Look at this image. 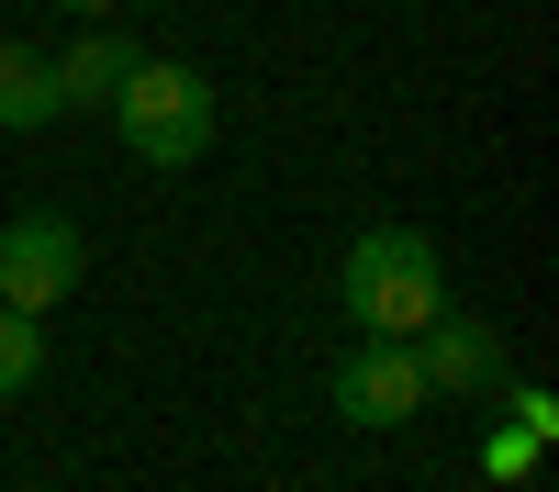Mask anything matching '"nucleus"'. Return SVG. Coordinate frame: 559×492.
Listing matches in <instances>:
<instances>
[{
	"label": "nucleus",
	"mask_w": 559,
	"mask_h": 492,
	"mask_svg": "<svg viewBox=\"0 0 559 492\" xmlns=\"http://www.w3.org/2000/svg\"><path fill=\"white\" fill-rule=\"evenodd\" d=\"M102 112L123 123L134 168H202L213 134H224V101H213V79H202L191 57H134Z\"/></svg>",
	"instance_id": "f257e3e1"
},
{
	"label": "nucleus",
	"mask_w": 559,
	"mask_h": 492,
	"mask_svg": "<svg viewBox=\"0 0 559 492\" xmlns=\"http://www.w3.org/2000/svg\"><path fill=\"white\" fill-rule=\"evenodd\" d=\"M336 302L358 313V336H426L448 313V268L414 224H369L347 247V268H336Z\"/></svg>",
	"instance_id": "f03ea898"
},
{
	"label": "nucleus",
	"mask_w": 559,
	"mask_h": 492,
	"mask_svg": "<svg viewBox=\"0 0 559 492\" xmlns=\"http://www.w3.org/2000/svg\"><path fill=\"white\" fill-rule=\"evenodd\" d=\"M324 403H336V425L381 436V425H414L437 392H426V370H414V336H358L336 358V381H324Z\"/></svg>",
	"instance_id": "7ed1b4c3"
},
{
	"label": "nucleus",
	"mask_w": 559,
	"mask_h": 492,
	"mask_svg": "<svg viewBox=\"0 0 559 492\" xmlns=\"http://www.w3.org/2000/svg\"><path fill=\"white\" fill-rule=\"evenodd\" d=\"M79 268H90V247H79L68 213H12L0 224V302L12 313H57L79 291Z\"/></svg>",
	"instance_id": "20e7f679"
},
{
	"label": "nucleus",
	"mask_w": 559,
	"mask_h": 492,
	"mask_svg": "<svg viewBox=\"0 0 559 492\" xmlns=\"http://www.w3.org/2000/svg\"><path fill=\"white\" fill-rule=\"evenodd\" d=\"M414 370H426V392H448V403H492L503 392V336L481 325V313H437L426 336H414Z\"/></svg>",
	"instance_id": "39448f33"
},
{
	"label": "nucleus",
	"mask_w": 559,
	"mask_h": 492,
	"mask_svg": "<svg viewBox=\"0 0 559 492\" xmlns=\"http://www.w3.org/2000/svg\"><path fill=\"white\" fill-rule=\"evenodd\" d=\"M57 68H45V45H12L0 34V134H34V123H57Z\"/></svg>",
	"instance_id": "423d86ee"
},
{
	"label": "nucleus",
	"mask_w": 559,
	"mask_h": 492,
	"mask_svg": "<svg viewBox=\"0 0 559 492\" xmlns=\"http://www.w3.org/2000/svg\"><path fill=\"white\" fill-rule=\"evenodd\" d=\"M123 68H134L123 34H79L68 57H57V101H68V112H102L112 89H123Z\"/></svg>",
	"instance_id": "0eeeda50"
},
{
	"label": "nucleus",
	"mask_w": 559,
	"mask_h": 492,
	"mask_svg": "<svg viewBox=\"0 0 559 492\" xmlns=\"http://www.w3.org/2000/svg\"><path fill=\"white\" fill-rule=\"evenodd\" d=\"M34 381H45V313L0 302V392H34Z\"/></svg>",
	"instance_id": "6e6552de"
},
{
	"label": "nucleus",
	"mask_w": 559,
	"mask_h": 492,
	"mask_svg": "<svg viewBox=\"0 0 559 492\" xmlns=\"http://www.w3.org/2000/svg\"><path fill=\"white\" fill-rule=\"evenodd\" d=\"M481 470H492V492L526 481V470H537V436H526V425H492V436H481Z\"/></svg>",
	"instance_id": "1a4fd4ad"
},
{
	"label": "nucleus",
	"mask_w": 559,
	"mask_h": 492,
	"mask_svg": "<svg viewBox=\"0 0 559 492\" xmlns=\"http://www.w3.org/2000/svg\"><path fill=\"white\" fill-rule=\"evenodd\" d=\"M492 403H503V425H526V436H537V447H548V436H559V403H548V392H526V381H503V392H492Z\"/></svg>",
	"instance_id": "9d476101"
},
{
	"label": "nucleus",
	"mask_w": 559,
	"mask_h": 492,
	"mask_svg": "<svg viewBox=\"0 0 559 492\" xmlns=\"http://www.w3.org/2000/svg\"><path fill=\"white\" fill-rule=\"evenodd\" d=\"M57 12H79V23H102V12H112V0H57Z\"/></svg>",
	"instance_id": "9b49d317"
}]
</instances>
